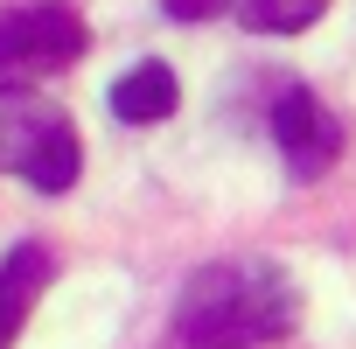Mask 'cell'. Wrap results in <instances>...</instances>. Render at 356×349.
I'll list each match as a JSON object with an SVG mask.
<instances>
[{"label": "cell", "mask_w": 356, "mask_h": 349, "mask_svg": "<svg viewBox=\"0 0 356 349\" xmlns=\"http://www.w3.org/2000/svg\"><path fill=\"white\" fill-rule=\"evenodd\" d=\"M300 321V293L273 259H224L182 286L175 342L182 349H266Z\"/></svg>", "instance_id": "obj_1"}, {"label": "cell", "mask_w": 356, "mask_h": 349, "mask_svg": "<svg viewBox=\"0 0 356 349\" xmlns=\"http://www.w3.org/2000/svg\"><path fill=\"white\" fill-rule=\"evenodd\" d=\"M84 49H91V29H84V15L70 0H29V8L0 15V77L8 84L70 70Z\"/></svg>", "instance_id": "obj_2"}, {"label": "cell", "mask_w": 356, "mask_h": 349, "mask_svg": "<svg viewBox=\"0 0 356 349\" xmlns=\"http://www.w3.org/2000/svg\"><path fill=\"white\" fill-rule=\"evenodd\" d=\"M0 161L15 168L35 196H63V189L77 182V133H70L63 112H35V105H29V112H15Z\"/></svg>", "instance_id": "obj_3"}, {"label": "cell", "mask_w": 356, "mask_h": 349, "mask_svg": "<svg viewBox=\"0 0 356 349\" xmlns=\"http://www.w3.org/2000/svg\"><path fill=\"white\" fill-rule=\"evenodd\" d=\"M273 140H280V154H286V174H300V182L328 174L335 154H342V126H335V112H328L307 84H293V91L273 105Z\"/></svg>", "instance_id": "obj_4"}, {"label": "cell", "mask_w": 356, "mask_h": 349, "mask_svg": "<svg viewBox=\"0 0 356 349\" xmlns=\"http://www.w3.org/2000/svg\"><path fill=\"white\" fill-rule=\"evenodd\" d=\"M175 105H182V84H175V70L168 63H133L119 84H112V112L126 119V126H154V119H168Z\"/></svg>", "instance_id": "obj_5"}, {"label": "cell", "mask_w": 356, "mask_h": 349, "mask_svg": "<svg viewBox=\"0 0 356 349\" xmlns=\"http://www.w3.org/2000/svg\"><path fill=\"white\" fill-rule=\"evenodd\" d=\"M42 279H49V252H35V245H22V252L0 259V349H15V335H22Z\"/></svg>", "instance_id": "obj_6"}, {"label": "cell", "mask_w": 356, "mask_h": 349, "mask_svg": "<svg viewBox=\"0 0 356 349\" xmlns=\"http://www.w3.org/2000/svg\"><path fill=\"white\" fill-rule=\"evenodd\" d=\"M321 8L328 0H245V22L259 35H300V29L321 22Z\"/></svg>", "instance_id": "obj_7"}, {"label": "cell", "mask_w": 356, "mask_h": 349, "mask_svg": "<svg viewBox=\"0 0 356 349\" xmlns=\"http://www.w3.org/2000/svg\"><path fill=\"white\" fill-rule=\"evenodd\" d=\"M161 8L175 22H210V15H224V0H161Z\"/></svg>", "instance_id": "obj_8"}]
</instances>
